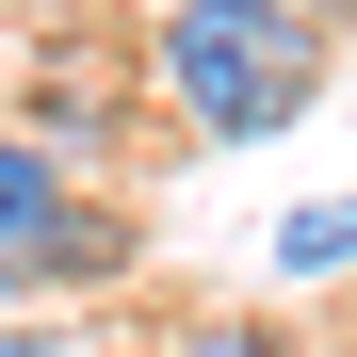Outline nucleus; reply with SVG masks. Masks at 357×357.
Here are the masks:
<instances>
[{"label": "nucleus", "mask_w": 357, "mask_h": 357, "mask_svg": "<svg viewBox=\"0 0 357 357\" xmlns=\"http://www.w3.org/2000/svg\"><path fill=\"white\" fill-rule=\"evenodd\" d=\"M341 260H357V195H309L276 227V276H341Z\"/></svg>", "instance_id": "20e7f679"}, {"label": "nucleus", "mask_w": 357, "mask_h": 357, "mask_svg": "<svg viewBox=\"0 0 357 357\" xmlns=\"http://www.w3.org/2000/svg\"><path fill=\"white\" fill-rule=\"evenodd\" d=\"M114 260V211H82V178L49 130H0V309H33V292H98Z\"/></svg>", "instance_id": "f03ea898"}, {"label": "nucleus", "mask_w": 357, "mask_h": 357, "mask_svg": "<svg viewBox=\"0 0 357 357\" xmlns=\"http://www.w3.org/2000/svg\"><path fill=\"white\" fill-rule=\"evenodd\" d=\"M0 357H66V325H33V309H0Z\"/></svg>", "instance_id": "423d86ee"}, {"label": "nucleus", "mask_w": 357, "mask_h": 357, "mask_svg": "<svg viewBox=\"0 0 357 357\" xmlns=\"http://www.w3.org/2000/svg\"><path fill=\"white\" fill-rule=\"evenodd\" d=\"M162 357H292V325H260V309H195Z\"/></svg>", "instance_id": "39448f33"}, {"label": "nucleus", "mask_w": 357, "mask_h": 357, "mask_svg": "<svg viewBox=\"0 0 357 357\" xmlns=\"http://www.w3.org/2000/svg\"><path fill=\"white\" fill-rule=\"evenodd\" d=\"M114 98H130V82H114L98 49H66V66H49V130H66V146H98V130H114Z\"/></svg>", "instance_id": "7ed1b4c3"}, {"label": "nucleus", "mask_w": 357, "mask_h": 357, "mask_svg": "<svg viewBox=\"0 0 357 357\" xmlns=\"http://www.w3.org/2000/svg\"><path fill=\"white\" fill-rule=\"evenodd\" d=\"M130 66L195 146H260V130H292L325 98V17L309 0H162Z\"/></svg>", "instance_id": "f257e3e1"}, {"label": "nucleus", "mask_w": 357, "mask_h": 357, "mask_svg": "<svg viewBox=\"0 0 357 357\" xmlns=\"http://www.w3.org/2000/svg\"><path fill=\"white\" fill-rule=\"evenodd\" d=\"M309 17H325V33H357V0H309Z\"/></svg>", "instance_id": "0eeeda50"}]
</instances>
